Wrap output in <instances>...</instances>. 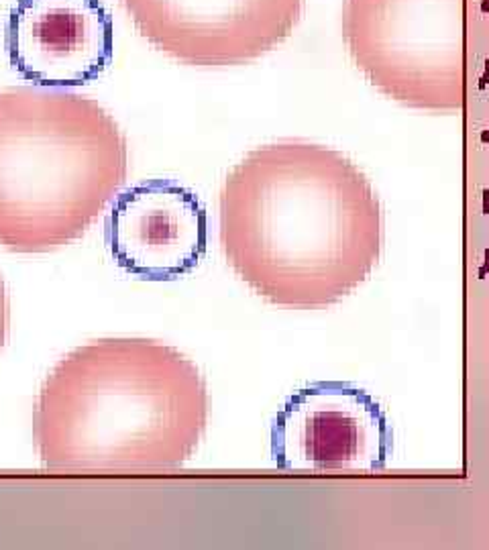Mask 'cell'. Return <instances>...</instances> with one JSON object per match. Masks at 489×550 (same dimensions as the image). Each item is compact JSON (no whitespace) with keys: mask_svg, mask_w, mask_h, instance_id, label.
Here are the masks:
<instances>
[{"mask_svg":"<svg viewBox=\"0 0 489 550\" xmlns=\"http://www.w3.org/2000/svg\"><path fill=\"white\" fill-rule=\"evenodd\" d=\"M220 243L230 267L271 304L324 308L375 269L381 206L341 151L277 141L253 149L226 175Z\"/></svg>","mask_w":489,"mask_h":550,"instance_id":"6da1fadb","label":"cell"},{"mask_svg":"<svg viewBox=\"0 0 489 550\" xmlns=\"http://www.w3.org/2000/svg\"><path fill=\"white\" fill-rule=\"evenodd\" d=\"M208 389L198 367L149 338H102L53 367L33 436L53 469H175L200 444Z\"/></svg>","mask_w":489,"mask_h":550,"instance_id":"7a4b0ae2","label":"cell"},{"mask_svg":"<svg viewBox=\"0 0 489 550\" xmlns=\"http://www.w3.org/2000/svg\"><path fill=\"white\" fill-rule=\"evenodd\" d=\"M129 173L116 120L88 96L0 92V245L47 253L76 241Z\"/></svg>","mask_w":489,"mask_h":550,"instance_id":"3957f363","label":"cell"},{"mask_svg":"<svg viewBox=\"0 0 489 550\" xmlns=\"http://www.w3.org/2000/svg\"><path fill=\"white\" fill-rule=\"evenodd\" d=\"M465 0H345L343 39L371 84L404 106L465 104Z\"/></svg>","mask_w":489,"mask_h":550,"instance_id":"277c9868","label":"cell"},{"mask_svg":"<svg viewBox=\"0 0 489 550\" xmlns=\"http://www.w3.org/2000/svg\"><path fill=\"white\" fill-rule=\"evenodd\" d=\"M391 450L385 412L351 381L304 385L285 400L271 426V457L290 471H379Z\"/></svg>","mask_w":489,"mask_h":550,"instance_id":"5b68a950","label":"cell"},{"mask_svg":"<svg viewBox=\"0 0 489 550\" xmlns=\"http://www.w3.org/2000/svg\"><path fill=\"white\" fill-rule=\"evenodd\" d=\"M137 31L188 65L226 67L288 39L304 0H120Z\"/></svg>","mask_w":489,"mask_h":550,"instance_id":"8992f818","label":"cell"},{"mask_svg":"<svg viewBox=\"0 0 489 550\" xmlns=\"http://www.w3.org/2000/svg\"><path fill=\"white\" fill-rule=\"evenodd\" d=\"M12 67L39 88H76L112 61L114 25L100 0H17L6 21Z\"/></svg>","mask_w":489,"mask_h":550,"instance_id":"52a82bcc","label":"cell"},{"mask_svg":"<svg viewBox=\"0 0 489 550\" xmlns=\"http://www.w3.org/2000/svg\"><path fill=\"white\" fill-rule=\"evenodd\" d=\"M106 243L116 265L135 277L178 279L206 253V210L192 190L149 180L116 196L106 218Z\"/></svg>","mask_w":489,"mask_h":550,"instance_id":"ba28073f","label":"cell"},{"mask_svg":"<svg viewBox=\"0 0 489 550\" xmlns=\"http://www.w3.org/2000/svg\"><path fill=\"white\" fill-rule=\"evenodd\" d=\"M8 324H10V306H8V296H6L4 281L0 279V349H2L4 342H6Z\"/></svg>","mask_w":489,"mask_h":550,"instance_id":"9c48e42d","label":"cell"}]
</instances>
